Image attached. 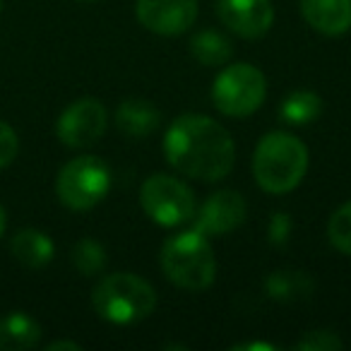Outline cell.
I'll return each instance as SVG.
<instances>
[{
	"label": "cell",
	"instance_id": "obj_1",
	"mask_svg": "<svg viewBox=\"0 0 351 351\" xmlns=\"http://www.w3.org/2000/svg\"><path fill=\"white\" fill-rule=\"evenodd\" d=\"M164 156L186 178L217 183L234 171L236 145L219 121L202 113H186L166 128Z\"/></svg>",
	"mask_w": 351,
	"mask_h": 351
},
{
	"label": "cell",
	"instance_id": "obj_2",
	"mask_svg": "<svg viewBox=\"0 0 351 351\" xmlns=\"http://www.w3.org/2000/svg\"><path fill=\"white\" fill-rule=\"evenodd\" d=\"M308 173V149L291 132L274 130L258 142L253 154V178L265 193L284 195L301 186Z\"/></svg>",
	"mask_w": 351,
	"mask_h": 351
},
{
	"label": "cell",
	"instance_id": "obj_3",
	"mask_svg": "<svg viewBox=\"0 0 351 351\" xmlns=\"http://www.w3.org/2000/svg\"><path fill=\"white\" fill-rule=\"evenodd\" d=\"M161 272L186 291H205L217 279V258L210 239L195 229L173 234L159 250Z\"/></svg>",
	"mask_w": 351,
	"mask_h": 351
},
{
	"label": "cell",
	"instance_id": "obj_4",
	"mask_svg": "<svg viewBox=\"0 0 351 351\" xmlns=\"http://www.w3.org/2000/svg\"><path fill=\"white\" fill-rule=\"evenodd\" d=\"M92 306L99 317L113 325H132L149 317L156 308V291L147 279L132 272L104 277L92 291Z\"/></svg>",
	"mask_w": 351,
	"mask_h": 351
},
{
	"label": "cell",
	"instance_id": "obj_5",
	"mask_svg": "<svg viewBox=\"0 0 351 351\" xmlns=\"http://www.w3.org/2000/svg\"><path fill=\"white\" fill-rule=\"evenodd\" d=\"M267 82L263 70L250 63H226L212 84L217 111L229 118H248L265 104Z\"/></svg>",
	"mask_w": 351,
	"mask_h": 351
},
{
	"label": "cell",
	"instance_id": "obj_6",
	"mask_svg": "<svg viewBox=\"0 0 351 351\" xmlns=\"http://www.w3.org/2000/svg\"><path fill=\"white\" fill-rule=\"evenodd\" d=\"M111 191V171L99 156H77L58 171L56 195L68 210L84 212L97 207Z\"/></svg>",
	"mask_w": 351,
	"mask_h": 351
},
{
	"label": "cell",
	"instance_id": "obj_7",
	"mask_svg": "<svg viewBox=\"0 0 351 351\" xmlns=\"http://www.w3.org/2000/svg\"><path fill=\"white\" fill-rule=\"evenodd\" d=\"M140 205L154 224L173 229L193 219L197 210L195 193L176 176L154 173L140 188Z\"/></svg>",
	"mask_w": 351,
	"mask_h": 351
},
{
	"label": "cell",
	"instance_id": "obj_8",
	"mask_svg": "<svg viewBox=\"0 0 351 351\" xmlns=\"http://www.w3.org/2000/svg\"><path fill=\"white\" fill-rule=\"evenodd\" d=\"M108 128V113L99 99L84 97L73 101L56 123V135L65 147L84 149L101 140Z\"/></svg>",
	"mask_w": 351,
	"mask_h": 351
},
{
	"label": "cell",
	"instance_id": "obj_9",
	"mask_svg": "<svg viewBox=\"0 0 351 351\" xmlns=\"http://www.w3.org/2000/svg\"><path fill=\"white\" fill-rule=\"evenodd\" d=\"M248 217V205L236 191L212 193L193 215V229L210 236H226L236 231Z\"/></svg>",
	"mask_w": 351,
	"mask_h": 351
},
{
	"label": "cell",
	"instance_id": "obj_10",
	"mask_svg": "<svg viewBox=\"0 0 351 351\" xmlns=\"http://www.w3.org/2000/svg\"><path fill=\"white\" fill-rule=\"evenodd\" d=\"M135 17L159 36H178L197 20V0H137Z\"/></svg>",
	"mask_w": 351,
	"mask_h": 351
},
{
	"label": "cell",
	"instance_id": "obj_11",
	"mask_svg": "<svg viewBox=\"0 0 351 351\" xmlns=\"http://www.w3.org/2000/svg\"><path fill=\"white\" fill-rule=\"evenodd\" d=\"M219 22L241 39H260L274 25L272 0H217Z\"/></svg>",
	"mask_w": 351,
	"mask_h": 351
},
{
	"label": "cell",
	"instance_id": "obj_12",
	"mask_svg": "<svg viewBox=\"0 0 351 351\" xmlns=\"http://www.w3.org/2000/svg\"><path fill=\"white\" fill-rule=\"evenodd\" d=\"M301 15L320 34L339 36L351 29V0H301Z\"/></svg>",
	"mask_w": 351,
	"mask_h": 351
},
{
	"label": "cell",
	"instance_id": "obj_13",
	"mask_svg": "<svg viewBox=\"0 0 351 351\" xmlns=\"http://www.w3.org/2000/svg\"><path fill=\"white\" fill-rule=\"evenodd\" d=\"M116 128L130 140H140L147 137L159 128L161 113L147 99H125V101L118 104L116 108Z\"/></svg>",
	"mask_w": 351,
	"mask_h": 351
},
{
	"label": "cell",
	"instance_id": "obj_14",
	"mask_svg": "<svg viewBox=\"0 0 351 351\" xmlns=\"http://www.w3.org/2000/svg\"><path fill=\"white\" fill-rule=\"evenodd\" d=\"M10 250L20 265H25V267H29V269H39L53 260L56 245H53V241H51V236L44 234V231L22 229L12 236Z\"/></svg>",
	"mask_w": 351,
	"mask_h": 351
},
{
	"label": "cell",
	"instance_id": "obj_15",
	"mask_svg": "<svg viewBox=\"0 0 351 351\" xmlns=\"http://www.w3.org/2000/svg\"><path fill=\"white\" fill-rule=\"evenodd\" d=\"M41 339V325L22 311L0 317V351H22L36 346Z\"/></svg>",
	"mask_w": 351,
	"mask_h": 351
},
{
	"label": "cell",
	"instance_id": "obj_16",
	"mask_svg": "<svg viewBox=\"0 0 351 351\" xmlns=\"http://www.w3.org/2000/svg\"><path fill=\"white\" fill-rule=\"evenodd\" d=\"M313 284L311 274L301 272V269H277V272H269L265 279V293H267L272 301L279 303H296L311 298Z\"/></svg>",
	"mask_w": 351,
	"mask_h": 351
},
{
	"label": "cell",
	"instance_id": "obj_17",
	"mask_svg": "<svg viewBox=\"0 0 351 351\" xmlns=\"http://www.w3.org/2000/svg\"><path fill=\"white\" fill-rule=\"evenodd\" d=\"M322 113V99L315 92H308V89H298L291 92L282 99L279 104V118H282L287 125H311L320 118Z\"/></svg>",
	"mask_w": 351,
	"mask_h": 351
},
{
	"label": "cell",
	"instance_id": "obj_18",
	"mask_svg": "<svg viewBox=\"0 0 351 351\" xmlns=\"http://www.w3.org/2000/svg\"><path fill=\"white\" fill-rule=\"evenodd\" d=\"M191 53L197 63L207 65V68H224L234 56V46L224 34L205 29L191 39Z\"/></svg>",
	"mask_w": 351,
	"mask_h": 351
},
{
	"label": "cell",
	"instance_id": "obj_19",
	"mask_svg": "<svg viewBox=\"0 0 351 351\" xmlns=\"http://www.w3.org/2000/svg\"><path fill=\"white\" fill-rule=\"evenodd\" d=\"M70 260L82 277H94L106 267V248L94 239H82L75 243Z\"/></svg>",
	"mask_w": 351,
	"mask_h": 351
},
{
	"label": "cell",
	"instance_id": "obj_20",
	"mask_svg": "<svg viewBox=\"0 0 351 351\" xmlns=\"http://www.w3.org/2000/svg\"><path fill=\"white\" fill-rule=\"evenodd\" d=\"M327 239H330L335 250H339V253H344V255H351V200L344 202V205L330 217Z\"/></svg>",
	"mask_w": 351,
	"mask_h": 351
},
{
	"label": "cell",
	"instance_id": "obj_21",
	"mask_svg": "<svg viewBox=\"0 0 351 351\" xmlns=\"http://www.w3.org/2000/svg\"><path fill=\"white\" fill-rule=\"evenodd\" d=\"M298 351H341L344 341L337 332L332 330H311L293 344Z\"/></svg>",
	"mask_w": 351,
	"mask_h": 351
},
{
	"label": "cell",
	"instance_id": "obj_22",
	"mask_svg": "<svg viewBox=\"0 0 351 351\" xmlns=\"http://www.w3.org/2000/svg\"><path fill=\"white\" fill-rule=\"evenodd\" d=\"M291 231H293V219L291 215L287 212H272L267 221V241L269 245L274 248H284L291 239Z\"/></svg>",
	"mask_w": 351,
	"mask_h": 351
},
{
	"label": "cell",
	"instance_id": "obj_23",
	"mask_svg": "<svg viewBox=\"0 0 351 351\" xmlns=\"http://www.w3.org/2000/svg\"><path fill=\"white\" fill-rule=\"evenodd\" d=\"M17 152H20V140L17 132L8 125L5 121H0V169H5L15 161Z\"/></svg>",
	"mask_w": 351,
	"mask_h": 351
},
{
	"label": "cell",
	"instance_id": "obj_24",
	"mask_svg": "<svg viewBox=\"0 0 351 351\" xmlns=\"http://www.w3.org/2000/svg\"><path fill=\"white\" fill-rule=\"evenodd\" d=\"M277 344H269V341H241V344H234L231 351H277Z\"/></svg>",
	"mask_w": 351,
	"mask_h": 351
},
{
	"label": "cell",
	"instance_id": "obj_25",
	"mask_svg": "<svg viewBox=\"0 0 351 351\" xmlns=\"http://www.w3.org/2000/svg\"><path fill=\"white\" fill-rule=\"evenodd\" d=\"M60 349H70V351H80L82 346L77 341H68V339H60V341H51L46 344V351H60Z\"/></svg>",
	"mask_w": 351,
	"mask_h": 351
},
{
	"label": "cell",
	"instance_id": "obj_26",
	"mask_svg": "<svg viewBox=\"0 0 351 351\" xmlns=\"http://www.w3.org/2000/svg\"><path fill=\"white\" fill-rule=\"evenodd\" d=\"M3 234H5V210L0 205V239H3Z\"/></svg>",
	"mask_w": 351,
	"mask_h": 351
},
{
	"label": "cell",
	"instance_id": "obj_27",
	"mask_svg": "<svg viewBox=\"0 0 351 351\" xmlns=\"http://www.w3.org/2000/svg\"><path fill=\"white\" fill-rule=\"evenodd\" d=\"M0 12H3V0H0Z\"/></svg>",
	"mask_w": 351,
	"mask_h": 351
}]
</instances>
